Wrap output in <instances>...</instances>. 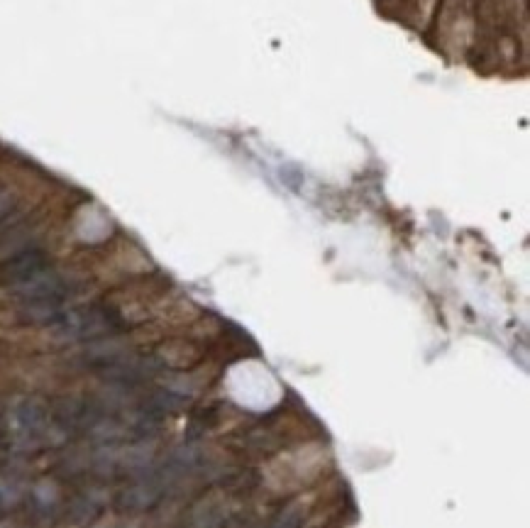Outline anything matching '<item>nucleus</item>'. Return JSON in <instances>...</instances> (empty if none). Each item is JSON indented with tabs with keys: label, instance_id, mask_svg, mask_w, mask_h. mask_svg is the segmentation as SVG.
I'll return each mask as SVG.
<instances>
[{
	"label": "nucleus",
	"instance_id": "obj_3",
	"mask_svg": "<svg viewBox=\"0 0 530 528\" xmlns=\"http://www.w3.org/2000/svg\"><path fill=\"white\" fill-rule=\"evenodd\" d=\"M225 508L218 502H203L200 506L193 508L191 516V528H223L225 523Z\"/></svg>",
	"mask_w": 530,
	"mask_h": 528
},
{
	"label": "nucleus",
	"instance_id": "obj_2",
	"mask_svg": "<svg viewBox=\"0 0 530 528\" xmlns=\"http://www.w3.org/2000/svg\"><path fill=\"white\" fill-rule=\"evenodd\" d=\"M45 270H49V259L40 249H30L22 252L17 257L8 259L6 264H0V281H6L10 286H20L25 281H30L32 277L42 274Z\"/></svg>",
	"mask_w": 530,
	"mask_h": 528
},
{
	"label": "nucleus",
	"instance_id": "obj_1",
	"mask_svg": "<svg viewBox=\"0 0 530 528\" xmlns=\"http://www.w3.org/2000/svg\"><path fill=\"white\" fill-rule=\"evenodd\" d=\"M51 325H56L66 338H100V335L115 333L120 328V320L113 311L100 306H86V309L61 311Z\"/></svg>",
	"mask_w": 530,
	"mask_h": 528
},
{
	"label": "nucleus",
	"instance_id": "obj_4",
	"mask_svg": "<svg viewBox=\"0 0 530 528\" xmlns=\"http://www.w3.org/2000/svg\"><path fill=\"white\" fill-rule=\"evenodd\" d=\"M298 526H300V508L291 506L286 511H281L269 528H298Z\"/></svg>",
	"mask_w": 530,
	"mask_h": 528
}]
</instances>
